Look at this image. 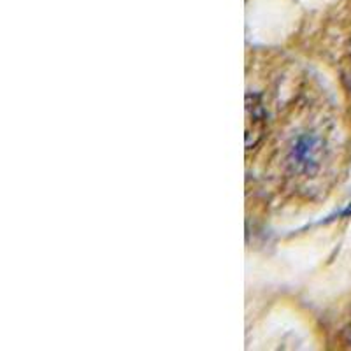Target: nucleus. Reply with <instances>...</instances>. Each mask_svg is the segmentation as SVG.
Returning <instances> with one entry per match:
<instances>
[{
	"label": "nucleus",
	"instance_id": "nucleus-1",
	"mask_svg": "<svg viewBox=\"0 0 351 351\" xmlns=\"http://www.w3.org/2000/svg\"><path fill=\"white\" fill-rule=\"evenodd\" d=\"M324 139L315 132L300 134L291 144L288 164L299 174H315L322 165V160H324Z\"/></svg>",
	"mask_w": 351,
	"mask_h": 351
}]
</instances>
